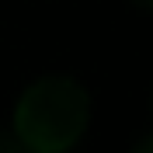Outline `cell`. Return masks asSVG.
Instances as JSON below:
<instances>
[{"label": "cell", "instance_id": "5", "mask_svg": "<svg viewBox=\"0 0 153 153\" xmlns=\"http://www.w3.org/2000/svg\"><path fill=\"white\" fill-rule=\"evenodd\" d=\"M150 111H153V91H150Z\"/></svg>", "mask_w": 153, "mask_h": 153}, {"label": "cell", "instance_id": "3", "mask_svg": "<svg viewBox=\"0 0 153 153\" xmlns=\"http://www.w3.org/2000/svg\"><path fill=\"white\" fill-rule=\"evenodd\" d=\"M132 153H153V136H143V139H136Z\"/></svg>", "mask_w": 153, "mask_h": 153}, {"label": "cell", "instance_id": "2", "mask_svg": "<svg viewBox=\"0 0 153 153\" xmlns=\"http://www.w3.org/2000/svg\"><path fill=\"white\" fill-rule=\"evenodd\" d=\"M0 153H25V146L14 139V136H7V132H0Z\"/></svg>", "mask_w": 153, "mask_h": 153}, {"label": "cell", "instance_id": "1", "mask_svg": "<svg viewBox=\"0 0 153 153\" xmlns=\"http://www.w3.org/2000/svg\"><path fill=\"white\" fill-rule=\"evenodd\" d=\"M91 125V94L73 76L52 73L25 87L14 108V139L25 153H70Z\"/></svg>", "mask_w": 153, "mask_h": 153}, {"label": "cell", "instance_id": "4", "mask_svg": "<svg viewBox=\"0 0 153 153\" xmlns=\"http://www.w3.org/2000/svg\"><path fill=\"white\" fill-rule=\"evenodd\" d=\"M132 7H139V10H153V0H129Z\"/></svg>", "mask_w": 153, "mask_h": 153}]
</instances>
